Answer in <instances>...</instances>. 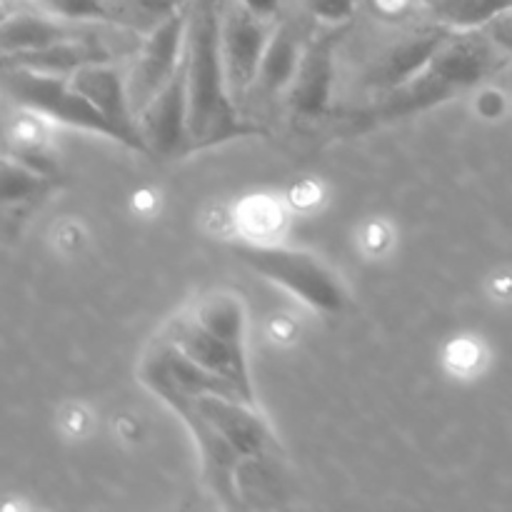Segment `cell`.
<instances>
[{"label":"cell","mask_w":512,"mask_h":512,"mask_svg":"<svg viewBox=\"0 0 512 512\" xmlns=\"http://www.w3.org/2000/svg\"><path fill=\"white\" fill-rule=\"evenodd\" d=\"M223 0H193L185 35V85H188L190 150L243 135L245 123L230 95L225 73L223 45Z\"/></svg>","instance_id":"6da1fadb"},{"label":"cell","mask_w":512,"mask_h":512,"mask_svg":"<svg viewBox=\"0 0 512 512\" xmlns=\"http://www.w3.org/2000/svg\"><path fill=\"white\" fill-rule=\"evenodd\" d=\"M505 63L508 60L498 53V48L480 28L455 30V33H448L433 60L415 78L388 90V98L378 108V115L395 118V115L433 108V105L453 98L460 90L473 88L485 75Z\"/></svg>","instance_id":"7a4b0ae2"},{"label":"cell","mask_w":512,"mask_h":512,"mask_svg":"<svg viewBox=\"0 0 512 512\" xmlns=\"http://www.w3.org/2000/svg\"><path fill=\"white\" fill-rule=\"evenodd\" d=\"M3 83L10 98L20 108L30 110V113L48 115V118L58 120V123L73 125V128H83L90 130V133L118 140V133L108 123V118L70 83V75L40 73V70L5 65Z\"/></svg>","instance_id":"3957f363"},{"label":"cell","mask_w":512,"mask_h":512,"mask_svg":"<svg viewBox=\"0 0 512 512\" xmlns=\"http://www.w3.org/2000/svg\"><path fill=\"white\" fill-rule=\"evenodd\" d=\"M238 258L263 278L283 285L290 293L303 298L310 308L323 313H340L345 305V293L335 275L320 260L308 253L273 248V245H238Z\"/></svg>","instance_id":"277c9868"},{"label":"cell","mask_w":512,"mask_h":512,"mask_svg":"<svg viewBox=\"0 0 512 512\" xmlns=\"http://www.w3.org/2000/svg\"><path fill=\"white\" fill-rule=\"evenodd\" d=\"M170 408H190L208 420L215 430L230 440L235 450L245 460H273L278 458L280 448L270 433L268 423L258 413L255 403L225 398V395H183L165 390L158 393Z\"/></svg>","instance_id":"5b68a950"},{"label":"cell","mask_w":512,"mask_h":512,"mask_svg":"<svg viewBox=\"0 0 512 512\" xmlns=\"http://www.w3.org/2000/svg\"><path fill=\"white\" fill-rule=\"evenodd\" d=\"M188 13L190 5L185 10L168 15L163 23H158L150 33H145L143 45L138 50V60H135L133 70L128 73V95L135 118L183 68Z\"/></svg>","instance_id":"8992f818"},{"label":"cell","mask_w":512,"mask_h":512,"mask_svg":"<svg viewBox=\"0 0 512 512\" xmlns=\"http://www.w3.org/2000/svg\"><path fill=\"white\" fill-rule=\"evenodd\" d=\"M268 18L248 8L240 0L223 3V25H220V45H223L225 73H228V88L235 103L248 100L250 88L258 78L260 60L270 43Z\"/></svg>","instance_id":"52a82bcc"},{"label":"cell","mask_w":512,"mask_h":512,"mask_svg":"<svg viewBox=\"0 0 512 512\" xmlns=\"http://www.w3.org/2000/svg\"><path fill=\"white\" fill-rule=\"evenodd\" d=\"M138 128L143 135L148 153L178 155L190 150L188 128V85H185V58L183 68L173 80L138 113Z\"/></svg>","instance_id":"ba28073f"},{"label":"cell","mask_w":512,"mask_h":512,"mask_svg":"<svg viewBox=\"0 0 512 512\" xmlns=\"http://www.w3.org/2000/svg\"><path fill=\"white\" fill-rule=\"evenodd\" d=\"M70 83L108 118V123L118 133L120 143L133 150H140V153H148V145H145L143 135H140L138 118H135L133 105H130L128 78H123L113 68V63L85 65V68L75 70L70 75Z\"/></svg>","instance_id":"9c48e42d"},{"label":"cell","mask_w":512,"mask_h":512,"mask_svg":"<svg viewBox=\"0 0 512 512\" xmlns=\"http://www.w3.org/2000/svg\"><path fill=\"white\" fill-rule=\"evenodd\" d=\"M165 338L170 343L178 345L188 358H193L195 363H200L203 368L213 370V373L223 375V378L233 380L238 388H243L250 398L253 395V385H250L248 365H245V353L240 345L228 343V340L218 338L213 330L205 328L193 313L180 315L178 320H173L168 330H165Z\"/></svg>","instance_id":"30bf717a"},{"label":"cell","mask_w":512,"mask_h":512,"mask_svg":"<svg viewBox=\"0 0 512 512\" xmlns=\"http://www.w3.org/2000/svg\"><path fill=\"white\" fill-rule=\"evenodd\" d=\"M333 93V40L315 38L300 55L298 70L288 88V103L298 118H320L330 108Z\"/></svg>","instance_id":"8fae6325"},{"label":"cell","mask_w":512,"mask_h":512,"mask_svg":"<svg viewBox=\"0 0 512 512\" xmlns=\"http://www.w3.org/2000/svg\"><path fill=\"white\" fill-rule=\"evenodd\" d=\"M100 25L73 23V20L58 18L53 13H38V10H18V13L3 15L0 28V45L5 53H20V50H38L48 45L63 43V40L80 38Z\"/></svg>","instance_id":"7c38bea8"},{"label":"cell","mask_w":512,"mask_h":512,"mask_svg":"<svg viewBox=\"0 0 512 512\" xmlns=\"http://www.w3.org/2000/svg\"><path fill=\"white\" fill-rule=\"evenodd\" d=\"M450 28L440 23V28H425L418 33L408 35L400 43H395L388 53L380 58L378 68L373 73V83L383 85V88L393 90L398 85L408 83L410 78L420 73L425 65L433 60L443 40L448 38Z\"/></svg>","instance_id":"4fadbf2b"},{"label":"cell","mask_w":512,"mask_h":512,"mask_svg":"<svg viewBox=\"0 0 512 512\" xmlns=\"http://www.w3.org/2000/svg\"><path fill=\"white\" fill-rule=\"evenodd\" d=\"M300 55H303V45H300L298 35L290 25H280L270 35V43L265 48L263 60H260L258 78H255L253 88H250L248 98L253 100H273L280 93H288L290 83L298 70Z\"/></svg>","instance_id":"5bb4252c"},{"label":"cell","mask_w":512,"mask_h":512,"mask_svg":"<svg viewBox=\"0 0 512 512\" xmlns=\"http://www.w3.org/2000/svg\"><path fill=\"white\" fill-rule=\"evenodd\" d=\"M40 5L48 13L73 20V23L118 25V28L138 30V33L153 30L135 0H40Z\"/></svg>","instance_id":"9a60e30c"},{"label":"cell","mask_w":512,"mask_h":512,"mask_svg":"<svg viewBox=\"0 0 512 512\" xmlns=\"http://www.w3.org/2000/svg\"><path fill=\"white\" fill-rule=\"evenodd\" d=\"M193 315L205 325V328L213 330L218 338L243 348L245 310L240 298H235L233 293H223V290H220V293L205 295V298L198 300Z\"/></svg>","instance_id":"2e32d148"},{"label":"cell","mask_w":512,"mask_h":512,"mask_svg":"<svg viewBox=\"0 0 512 512\" xmlns=\"http://www.w3.org/2000/svg\"><path fill=\"white\" fill-rule=\"evenodd\" d=\"M430 10L450 30H473L512 10V0H438Z\"/></svg>","instance_id":"e0dca14e"},{"label":"cell","mask_w":512,"mask_h":512,"mask_svg":"<svg viewBox=\"0 0 512 512\" xmlns=\"http://www.w3.org/2000/svg\"><path fill=\"white\" fill-rule=\"evenodd\" d=\"M50 188V178H43L35 170L25 168L23 163L5 155V170H3V200L5 205L10 203H28L35 195Z\"/></svg>","instance_id":"ac0fdd59"},{"label":"cell","mask_w":512,"mask_h":512,"mask_svg":"<svg viewBox=\"0 0 512 512\" xmlns=\"http://www.w3.org/2000/svg\"><path fill=\"white\" fill-rule=\"evenodd\" d=\"M358 3L360 0H308V8L318 20L335 25L348 20L358 8Z\"/></svg>","instance_id":"d6986e66"},{"label":"cell","mask_w":512,"mask_h":512,"mask_svg":"<svg viewBox=\"0 0 512 512\" xmlns=\"http://www.w3.org/2000/svg\"><path fill=\"white\" fill-rule=\"evenodd\" d=\"M190 3H193V0H135V5L140 8V13L148 18V23L153 25V28L158 23H163L168 15L188 8Z\"/></svg>","instance_id":"ffe728a7"},{"label":"cell","mask_w":512,"mask_h":512,"mask_svg":"<svg viewBox=\"0 0 512 512\" xmlns=\"http://www.w3.org/2000/svg\"><path fill=\"white\" fill-rule=\"evenodd\" d=\"M240 3L248 5L253 13H258L260 18H270L273 13H278L280 0H240Z\"/></svg>","instance_id":"44dd1931"},{"label":"cell","mask_w":512,"mask_h":512,"mask_svg":"<svg viewBox=\"0 0 512 512\" xmlns=\"http://www.w3.org/2000/svg\"><path fill=\"white\" fill-rule=\"evenodd\" d=\"M420 3H425V5H430V8H433V5L438 3V0H420Z\"/></svg>","instance_id":"7402d4cb"}]
</instances>
